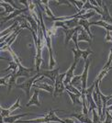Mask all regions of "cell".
Wrapping results in <instances>:
<instances>
[{
	"label": "cell",
	"mask_w": 112,
	"mask_h": 123,
	"mask_svg": "<svg viewBox=\"0 0 112 123\" xmlns=\"http://www.w3.org/2000/svg\"><path fill=\"white\" fill-rule=\"evenodd\" d=\"M57 111H63L61 109H51L46 115H43L42 118H38L35 119L30 120H19V123H49V122H58V123H66L64 119L60 118L55 113Z\"/></svg>",
	"instance_id": "1"
},
{
	"label": "cell",
	"mask_w": 112,
	"mask_h": 123,
	"mask_svg": "<svg viewBox=\"0 0 112 123\" xmlns=\"http://www.w3.org/2000/svg\"><path fill=\"white\" fill-rule=\"evenodd\" d=\"M40 77H41V74H35L32 77L29 78V79H27L24 83H22V84H20V85H17L16 87L19 88V89L23 90V91L25 92L27 98H30V96H31V86H33L34 82H36Z\"/></svg>",
	"instance_id": "2"
},
{
	"label": "cell",
	"mask_w": 112,
	"mask_h": 123,
	"mask_svg": "<svg viewBox=\"0 0 112 123\" xmlns=\"http://www.w3.org/2000/svg\"><path fill=\"white\" fill-rule=\"evenodd\" d=\"M66 76V72L63 74H60L58 77L56 78L54 82V93H53V98L59 97L62 95V92L65 90V85H64V79Z\"/></svg>",
	"instance_id": "3"
},
{
	"label": "cell",
	"mask_w": 112,
	"mask_h": 123,
	"mask_svg": "<svg viewBox=\"0 0 112 123\" xmlns=\"http://www.w3.org/2000/svg\"><path fill=\"white\" fill-rule=\"evenodd\" d=\"M72 51H73V53H74V61H75V62L79 61V59H80L81 57L85 61H87V60H88V56H89L90 54H93V53H94L90 48H88L87 50H85V51L81 50L80 48H73V49H72Z\"/></svg>",
	"instance_id": "4"
},
{
	"label": "cell",
	"mask_w": 112,
	"mask_h": 123,
	"mask_svg": "<svg viewBox=\"0 0 112 123\" xmlns=\"http://www.w3.org/2000/svg\"><path fill=\"white\" fill-rule=\"evenodd\" d=\"M20 98L19 97H18L17 98V100H16V102L11 106L10 108H4L3 107H0V110H1V118H6V117H9L10 116L11 112H13L14 110L16 109H21L22 107L20 106Z\"/></svg>",
	"instance_id": "5"
},
{
	"label": "cell",
	"mask_w": 112,
	"mask_h": 123,
	"mask_svg": "<svg viewBox=\"0 0 112 123\" xmlns=\"http://www.w3.org/2000/svg\"><path fill=\"white\" fill-rule=\"evenodd\" d=\"M59 71H60V67L57 66L55 69H52V70H42V71H40L39 74H41V75H42V76L48 77L51 81H52V82L54 83L56 78L60 74Z\"/></svg>",
	"instance_id": "6"
},
{
	"label": "cell",
	"mask_w": 112,
	"mask_h": 123,
	"mask_svg": "<svg viewBox=\"0 0 112 123\" xmlns=\"http://www.w3.org/2000/svg\"><path fill=\"white\" fill-rule=\"evenodd\" d=\"M82 29H83V27L77 26L75 28H70V29H67V30H63V32H64V34H65V40H64V44H65V46L68 45L69 41L73 39L74 35H75V33H77V32H79Z\"/></svg>",
	"instance_id": "7"
},
{
	"label": "cell",
	"mask_w": 112,
	"mask_h": 123,
	"mask_svg": "<svg viewBox=\"0 0 112 123\" xmlns=\"http://www.w3.org/2000/svg\"><path fill=\"white\" fill-rule=\"evenodd\" d=\"M89 67H90V60L88 59L87 61H86L85 69H84V72L82 74V90H86L87 88V75H88Z\"/></svg>",
	"instance_id": "8"
},
{
	"label": "cell",
	"mask_w": 112,
	"mask_h": 123,
	"mask_svg": "<svg viewBox=\"0 0 112 123\" xmlns=\"http://www.w3.org/2000/svg\"><path fill=\"white\" fill-rule=\"evenodd\" d=\"M28 12H29V7L18 9V10H16L15 12L11 13L9 16H7V17H6V18H1V24H3V23L6 22V21H8V20H10V19H12V18H16L17 16L23 15L24 13H28Z\"/></svg>",
	"instance_id": "9"
},
{
	"label": "cell",
	"mask_w": 112,
	"mask_h": 123,
	"mask_svg": "<svg viewBox=\"0 0 112 123\" xmlns=\"http://www.w3.org/2000/svg\"><path fill=\"white\" fill-rule=\"evenodd\" d=\"M39 94H40V90L38 88H35L33 96L30 98L29 102L26 104V108H30L32 105H36L37 107H41V102L39 100Z\"/></svg>",
	"instance_id": "10"
},
{
	"label": "cell",
	"mask_w": 112,
	"mask_h": 123,
	"mask_svg": "<svg viewBox=\"0 0 112 123\" xmlns=\"http://www.w3.org/2000/svg\"><path fill=\"white\" fill-rule=\"evenodd\" d=\"M77 62H78L74 61V62L72 63V65L70 66V68L68 69V71L66 72V76H65V79H64V85H65V86L71 84L72 80H73V78L75 76V75H74V72H75V70Z\"/></svg>",
	"instance_id": "11"
},
{
	"label": "cell",
	"mask_w": 112,
	"mask_h": 123,
	"mask_svg": "<svg viewBox=\"0 0 112 123\" xmlns=\"http://www.w3.org/2000/svg\"><path fill=\"white\" fill-rule=\"evenodd\" d=\"M0 4L2 6H4L5 7V11H4V13H1V17L3 18V16H4V18L6 17H7V16H9L11 14V12L13 13V12H15L16 9L14 6H12L11 4H9L7 1H3V0H1L0 1Z\"/></svg>",
	"instance_id": "12"
},
{
	"label": "cell",
	"mask_w": 112,
	"mask_h": 123,
	"mask_svg": "<svg viewBox=\"0 0 112 123\" xmlns=\"http://www.w3.org/2000/svg\"><path fill=\"white\" fill-rule=\"evenodd\" d=\"M29 115H32L34 116L33 113H23V114H19V115H14V116H9V117H6V118H1V119H3V121L5 123H15L18 119H19L20 118L26 117V116H29Z\"/></svg>",
	"instance_id": "13"
},
{
	"label": "cell",
	"mask_w": 112,
	"mask_h": 123,
	"mask_svg": "<svg viewBox=\"0 0 112 123\" xmlns=\"http://www.w3.org/2000/svg\"><path fill=\"white\" fill-rule=\"evenodd\" d=\"M102 10H103V13H102V15H101L100 20L105 21V22H107L108 24H112V17H111V15H110V13H109L107 6L105 5V3H104L103 6H102Z\"/></svg>",
	"instance_id": "14"
},
{
	"label": "cell",
	"mask_w": 112,
	"mask_h": 123,
	"mask_svg": "<svg viewBox=\"0 0 112 123\" xmlns=\"http://www.w3.org/2000/svg\"><path fill=\"white\" fill-rule=\"evenodd\" d=\"M70 118H75L82 123H93V120L89 118L88 115H85L83 112L81 113H74L70 115Z\"/></svg>",
	"instance_id": "15"
},
{
	"label": "cell",
	"mask_w": 112,
	"mask_h": 123,
	"mask_svg": "<svg viewBox=\"0 0 112 123\" xmlns=\"http://www.w3.org/2000/svg\"><path fill=\"white\" fill-rule=\"evenodd\" d=\"M78 26L83 27V29L87 31V34L89 35V37H90V39H91V40L94 39V35L91 33V31H90V28H89L90 26H92L90 21L86 20V19H78Z\"/></svg>",
	"instance_id": "16"
},
{
	"label": "cell",
	"mask_w": 112,
	"mask_h": 123,
	"mask_svg": "<svg viewBox=\"0 0 112 123\" xmlns=\"http://www.w3.org/2000/svg\"><path fill=\"white\" fill-rule=\"evenodd\" d=\"M33 87L34 88H38V89H43L47 91L48 93L51 94L53 96V93H54V86H52L51 85H48V84H39V83H36L33 85Z\"/></svg>",
	"instance_id": "17"
},
{
	"label": "cell",
	"mask_w": 112,
	"mask_h": 123,
	"mask_svg": "<svg viewBox=\"0 0 112 123\" xmlns=\"http://www.w3.org/2000/svg\"><path fill=\"white\" fill-rule=\"evenodd\" d=\"M19 20H15L14 21V23L10 26V27H8V29H6L4 31H1V38L2 37H5V36H8L9 34H11V31H14L17 30V28L19 27Z\"/></svg>",
	"instance_id": "18"
},
{
	"label": "cell",
	"mask_w": 112,
	"mask_h": 123,
	"mask_svg": "<svg viewBox=\"0 0 112 123\" xmlns=\"http://www.w3.org/2000/svg\"><path fill=\"white\" fill-rule=\"evenodd\" d=\"M91 25H96V26H99V27H102L104 28L107 31H112V24H108L105 21L102 20H97V21H91Z\"/></svg>",
	"instance_id": "19"
},
{
	"label": "cell",
	"mask_w": 112,
	"mask_h": 123,
	"mask_svg": "<svg viewBox=\"0 0 112 123\" xmlns=\"http://www.w3.org/2000/svg\"><path fill=\"white\" fill-rule=\"evenodd\" d=\"M86 41L89 43L92 42V40L90 39L89 35L87 34V32L84 29H82L81 31L78 32V41Z\"/></svg>",
	"instance_id": "20"
},
{
	"label": "cell",
	"mask_w": 112,
	"mask_h": 123,
	"mask_svg": "<svg viewBox=\"0 0 112 123\" xmlns=\"http://www.w3.org/2000/svg\"><path fill=\"white\" fill-rule=\"evenodd\" d=\"M16 73L17 72H11L10 74V77H9L8 82H7V84H8V86H7V87H8V93L11 91L12 87L16 86V81H17V78H18L17 75H16Z\"/></svg>",
	"instance_id": "21"
},
{
	"label": "cell",
	"mask_w": 112,
	"mask_h": 123,
	"mask_svg": "<svg viewBox=\"0 0 112 123\" xmlns=\"http://www.w3.org/2000/svg\"><path fill=\"white\" fill-rule=\"evenodd\" d=\"M18 68H19V65H18V63H17V62L15 60H13V61H9L8 62V67L4 70L3 72H8V71H12V72H17L18 71Z\"/></svg>",
	"instance_id": "22"
},
{
	"label": "cell",
	"mask_w": 112,
	"mask_h": 123,
	"mask_svg": "<svg viewBox=\"0 0 112 123\" xmlns=\"http://www.w3.org/2000/svg\"><path fill=\"white\" fill-rule=\"evenodd\" d=\"M65 90H66V91H69V92L75 93V94H79V95H81L82 94V91L78 90L77 87L71 85V84H69V85H66V86H65Z\"/></svg>",
	"instance_id": "23"
},
{
	"label": "cell",
	"mask_w": 112,
	"mask_h": 123,
	"mask_svg": "<svg viewBox=\"0 0 112 123\" xmlns=\"http://www.w3.org/2000/svg\"><path fill=\"white\" fill-rule=\"evenodd\" d=\"M78 83H81V86H82V74L81 75H75V76H74L73 78V80H72L71 82V85H75V86H77L78 85Z\"/></svg>",
	"instance_id": "24"
},
{
	"label": "cell",
	"mask_w": 112,
	"mask_h": 123,
	"mask_svg": "<svg viewBox=\"0 0 112 123\" xmlns=\"http://www.w3.org/2000/svg\"><path fill=\"white\" fill-rule=\"evenodd\" d=\"M9 77H10V74L5 77H1V79H0V84H1L2 86H8V84L6 83V81H8Z\"/></svg>",
	"instance_id": "25"
},
{
	"label": "cell",
	"mask_w": 112,
	"mask_h": 123,
	"mask_svg": "<svg viewBox=\"0 0 112 123\" xmlns=\"http://www.w3.org/2000/svg\"><path fill=\"white\" fill-rule=\"evenodd\" d=\"M105 41L106 42H111L112 43V36L110 34V31H107V35L105 38Z\"/></svg>",
	"instance_id": "26"
},
{
	"label": "cell",
	"mask_w": 112,
	"mask_h": 123,
	"mask_svg": "<svg viewBox=\"0 0 112 123\" xmlns=\"http://www.w3.org/2000/svg\"><path fill=\"white\" fill-rule=\"evenodd\" d=\"M64 120H65V122L66 123H75L74 119H70V118H65Z\"/></svg>",
	"instance_id": "27"
},
{
	"label": "cell",
	"mask_w": 112,
	"mask_h": 123,
	"mask_svg": "<svg viewBox=\"0 0 112 123\" xmlns=\"http://www.w3.org/2000/svg\"><path fill=\"white\" fill-rule=\"evenodd\" d=\"M106 111H112V105H110L109 107H107V110H106Z\"/></svg>",
	"instance_id": "28"
},
{
	"label": "cell",
	"mask_w": 112,
	"mask_h": 123,
	"mask_svg": "<svg viewBox=\"0 0 112 123\" xmlns=\"http://www.w3.org/2000/svg\"><path fill=\"white\" fill-rule=\"evenodd\" d=\"M109 70H112V65L110 67H109Z\"/></svg>",
	"instance_id": "29"
},
{
	"label": "cell",
	"mask_w": 112,
	"mask_h": 123,
	"mask_svg": "<svg viewBox=\"0 0 112 123\" xmlns=\"http://www.w3.org/2000/svg\"><path fill=\"white\" fill-rule=\"evenodd\" d=\"M1 123H4V121H3V119H1Z\"/></svg>",
	"instance_id": "30"
},
{
	"label": "cell",
	"mask_w": 112,
	"mask_h": 123,
	"mask_svg": "<svg viewBox=\"0 0 112 123\" xmlns=\"http://www.w3.org/2000/svg\"><path fill=\"white\" fill-rule=\"evenodd\" d=\"M110 96H111V98H112V95H110Z\"/></svg>",
	"instance_id": "31"
},
{
	"label": "cell",
	"mask_w": 112,
	"mask_h": 123,
	"mask_svg": "<svg viewBox=\"0 0 112 123\" xmlns=\"http://www.w3.org/2000/svg\"><path fill=\"white\" fill-rule=\"evenodd\" d=\"M111 49H112V48H111Z\"/></svg>",
	"instance_id": "32"
}]
</instances>
